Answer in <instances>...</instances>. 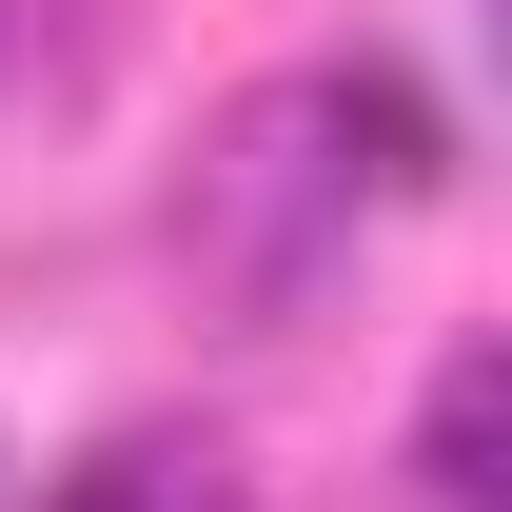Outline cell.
I'll list each match as a JSON object with an SVG mask.
<instances>
[{
	"label": "cell",
	"mask_w": 512,
	"mask_h": 512,
	"mask_svg": "<svg viewBox=\"0 0 512 512\" xmlns=\"http://www.w3.org/2000/svg\"><path fill=\"white\" fill-rule=\"evenodd\" d=\"M355 237H375V197H355V158L316 119V60L256 79V99H217V138H197V178H178V276L197 296L237 335H296V316H335Z\"/></svg>",
	"instance_id": "obj_1"
},
{
	"label": "cell",
	"mask_w": 512,
	"mask_h": 512,
	"mask_svg": "<svg viewBox=\"0 0 512 512\" xmlns=\"http://www.w3.org/2000/svg\"><path fill=\"white\" fill-rule=\"evenodd\" d=\"M316 119H335V158H355L375 217H434V197H453V119H434V79H414V60H375V40L316 60Z\"/></svg>",
	"instance_id": "obj_2"
},
{
	"label": "cell",
	"mask_w": 512,
	"mask_h": 512,
	"mask_svg": "<svg viewBox=\"0 0 512 512\" xmlns=\"http://www.w3.org/2000/svg\"><path fill=\"white\" fill-rule=\"evenodd\" d=\"M414 512H512V355L453 335L414 394Z\"/></svg>",
	"instance_id": "obj_3"
},
{
	"label": "cell",
	"mask_w": 512,
	"mask_h": 512,
	"mask_svg": "<svg viewBox=\"0 0 512 512\" xmlns=\"http://www.w3.org/2000/svg\"><path fill=\"white\" fill-rule=\"evenodd\" d=\"M40 512H256V493H237V453L197 434V414H119V434L79 453Z\"/></svg>",
	"instance_id": "obj_4"
}]
</instances>
